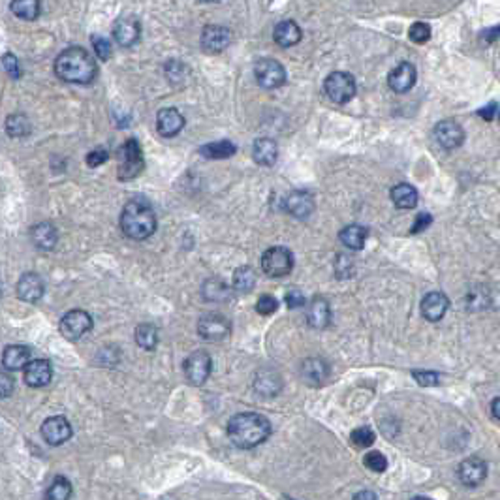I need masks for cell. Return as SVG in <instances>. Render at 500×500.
I'll use <instances>...</instances> for the list:
<instances>
[{"mask_svg": "<svg viewBox=\"0 0 500 500\" xmlns=\"http://www.w3.org/2000/svg\"><path fill=\"white\" fill-rule=\"evenodd\" d=\"M271 434V423L266 416L256 412H241L235 414L228 422V436L234 446L241 450L259 446Z\"/></svg>", "mask_w": 500, "mask_h": 500, "instance_id": "cell-1", "label": "cell"}, {"mask_svg": "<svg viewBox=\"0 0 500 500\" xmlns=\"http://www.w3.org/2000/svg\"><path fill=\"white\" fill-rule=\"evenodd\" d=\"M55 73L66 83L87 85L97 78L98 66L87 49L73 45V48L64 49L55 59Z\"/></svg>", "mask_w": 500, "mask_h": 500, "instance_id": "cell-2", "label": "cell"}, {"mask_svg": "<svg viewBox=\"0 0 500 500\" xmlns=\"http://www.w3.org/2000/svg\"><path fill=\"white\" fill-rule=\"evenodd\" d=\"M121 229L128 239L143 241L157 231V215L145 199H130L121 213Z\"/></svg>", "mask_w": 500, "mask_h": 500, "instance_id": "cell-3", "label": "cell"}, {"mask_svg": "<svg viewBox=\"0 0 500 500\" xmlns=\"http://www.w3.org/2000/svg\"><path fill=\"white\" fill-rule=\"evenodd\" d=\"M119 158H121V164H119V173L117 175H119L121 181L136 179L143 171L145 160L138 139H127L121 147V151H119Z\"/></svg>", "mask_w": 500, "mask_h": 500, "instance_id": "cell-4", "label": "cell"}, {"mask_svg": "<svg viewBox=\"0 0 500 500\" xmlns=\"http://www.w3.org/2000/svg\"><path fill=\"white\" fill-rule=\"evenodd\" d=\"M324 91L335 103H348L356 97V79L348 72H333L324 81Z\"/></svg>", "mask_w": 500, "mask_h": 500, "instance_id": "cell-5", "label": "cell"}, {"mask_svg": "<svg viewBox=\"0 0 500 500\" xmlns=\"http://www.w3.org/2000/svg\"><path fill=\"white\" fill-rule=\"evenodd\" d=\"M262 269L273 278L286 277L294 269V254L286 247H271L262 256Z\"/></svg>", "mask_w": 500, "mask_h": 500, "instance_id": "cell-6", "label": "cell"}, {"mask_svg": "<svg viewBox=\"0 0 500 500\" xmlns=\"http://www.w3.org/2000/svg\"><path fill=\"white\" fill-rule=\"evenodd\" d=\"M254 76L262 89L273 91L286 83V70L275 59H259L254 64Z\"/></svg>", "mask_w": 500, "mask_h": 500, "instance_id": "cell-7", "label": "cell"}, {"mask_svg": "<svg viewBox=\"0 0 500 500\" xmlns=\"http://www.w3.org/2000/svg\"><path fill=\"white\" fill-rule=\"evenodd\" d=\"M198 333L199 337L209 341V343H222L224 338H228L229 333H231V324L222 314H203L198 322Z\"/></svg>", "mask_w": 500, "mask_h": 500, "instance_id": "cell-8", "label": "cell"}, {"mask_svg": "<svg viewBox=\"0 0 500 500\" xmlns=\"http://www.w3.org/2000/svg\"><path fill=\"white\" fill-rule=\"evenodd\" d=\"M59 329H61L62 337L66 338V341L76 343V341L83 337L85 333H89L92 329L91 314L85 313V310H79V308L70 310V313L62 316Z\"/></svg>", "mask_w": 500, "mask_h": 500, "instance_id": "cell-9", "label": "cell"}, {"mask_svg": "<svg viewBox=\"0 0 500 500\" xmlns=\"http://www.w3.org/2000/svg\"><path fill=\"white\" fill-rule=\"evenodd\" d=\"M213 359L205 350H196L185 362V376L192 386H203L211 376Z\"/></svg>", "mask_w": 500, "mask_h": 500, "instance_id": "cell-10", "label": "cell"}, {"mask_svg": "<svg viewBox=\"0 0 500 500\" xmlns=\"http://www.w3.org/2000/svg\"><path fill=\"white\" fill-rule=\"evenodd\" d=\"M40 433L49 446H61L72 438V425L64 416H53L42 423Z\"/></svg>", "mask_w": 500, "mask_h": 500, "instance_id": "cell-11", "label": "cell"}, {"mask_svg": "<svg viewBox=\"0 0 500 500\" xmlns=\"http://www.w3.org/2000/svg\"><path fill=\"white\" fill-rule=\"evenodd\" d=\"M434 139L438 141L440 147H444L448 151H453L461 147L464 141V130L457 121L446 119V121H440L434 127Z\"/></svg>", "mask_w": 500, "mask_h": 500, "instance_id": "cell-12", "label": "cell"}, {"mask_svg": "<svg viewBox=\"0 0 500 500\" xmlns=\"http://www.w3.org/2000/svg\"><path fill=\"white\" fill-rule=\"evenodd\" d=\"M231 43V32L220 24H209L201 32V48L205 53H222Z\"/></svg>", "mask_w": 500, "mask_h": 500, "instance_id": "cell-13", "label": "cell"}, {"mask_svg": "<svg viewBox=\"0 0 500 500\" xmlns=\"http://www.w3.org/2000/svg\"><path fill=\"white\" fill-rule=\"evenodd\" d=\"M314 207H316L314 194L308 190H296L284 201V209L296 218H308L313 215Z\"/></svg>", "mask_w": 500, "mask_h": 500, "instance_id": "cell-14", "label": "cell"}, {"mask_svg": "<svg viewBox=\"0 0 500 500\" xmlns=\"http://www.w3.org/2000/svg\"><path fill=\"white\" fill-rule=\"evenodd\" d=\"M416 68H414V64H410V62H401L395 70H392V73H390V78H387V85H390V89L392 91H395L397 94H404V92H408L414 85H416Z\"/></svg>", "mask_w": 500, "mask_h": 500, "instance_id": "cell-15", "label": "cell"}, {"mask_svg": "<svg viewBox=\"0 0 500 500\" xmlns=\"http://www.w3.org/2000/svg\"><path fill=\"white\" fill-rule=\"evenodd\" d=\"M139 34H141V27H139L138 19L132 15L121 17L113 24L115 42L122 48H132L134 43H138Z\"/></svg>", "mask_w": 500, "mask_h": 500, "instance_id": "cell-16", "label": "cell"}, {"mask_svg": "<svg viewBox=\"0 0 500 500\" xmlns=\"http://www.w3.org/2000/svg\"><path fill=\"white\" fill-rule=\"evenodd\" d=\"M459 480L466 485V487H476L485 480L487 476V464L483 463L482 459L470 457L464 459L463 463L459 464Z\"/></svg>", "mask_w": 500, "mask_h": 500, "instance_id": "cell-17", "label": "cell"}, {"mask_svg": "<svg viewBox=\"0 0 500 500\" xmlns=\"http://www.w3.org/2000/svg\"><path fill=\"white\" fill-rule=\"evenodd\" d=\"M307 322L314 329H324L331 322V307L324 296H314L307 307Z\"/></svg>", "mask_w": 500, "mask_h": 500, "instance_id": "cell-18", "label": "cell"}, {"mask_svg": "<svg viewBox=\"0 0 500 500\" xmlns=\"http://www.w3.org/2000/svg\"><path fill=\"white\" fill-rule=\"evenodd\" d=\"M157 128L164 138H173L185 128V117L175 108H164L157 115Z\"/></svg>", "mask_w": 500, "mask_h": 500, "instance_id": "cell-19", "label": "cell"}, {"mask_svg": "<svg viewBox=\"0 0 500 500\" xmlns=\"http://www.w3.org/2000/svg\"><path fill=\"white\" fill-rule=\"evenodd\" d=\"M53 376V369L48 359H32L24 367V382L31 387L48 386Z\"/></svg>", "mask_w": 500, "mask_h": 500, "instance_id": "cell-20", "label": "cell"}, {"mask_svg": "<svg viewBox=\"0 0 500 500\" xmlns=\"http://www.w3.org/2000/svg\"><path fill=\"white\" fill-rule=\"evenodd\" d=\"M45 286L36 273H24L17 283V297L24 303H36L42 299Z\"/></svg>", "mask_w": 500, "mask_h": 500, "instance_id": "cell-21", "label": "cell"}, {"mask_svg": "<svg viewBox=\"0 0 500 500\" xmlns=\"http://www.w3.org/2000/svg\"><path fill=\"white\" fill-rule=\"evenodd\" d=\"M448 307L450 299L442 292H429L422 299V314L427 322H440L444 318Z\"/></svg>", "mask_w": 500, "mask_h": 500, "instance_id": "cell-22", "label": "cell"}, {"mask_svg": "<svg viewBox=\"0 0 500 500\" xmlns=\"http://www.w3.org/2000/svg\"><path fill=\"white\" fill-rule=\"evenodd\" d=\"M31 348L23 346V344H10L4 348L2 354V365L6 371H19L24 369L31 362Z\"/></svg>", "mask_w": 500, "mask_h": 500, "instance_id": "cell-23", "label": "cell"}, {"mask_svg": "<svg viewBox=\"0 0 500 500\" xmlns=\"http://www.w3.org/2000/svg\"><path fill=\"white\" fill-rule=\"evenodd\" d=\"M303 32L299 29V24L292 19H286V21H280V23L275 27L273 31V40L280 45V48H292L296 43L301 42Z\"/></svg>", "mask_w": 500, "mask_h": 500, "instance_id": "cell-24", "label": "cell"}, {"mask_svg": "<svg viewBox=\"0 0 500 500\" xmlns=\"http://www.w3.org/2000/svg\"><path fill=\"white\" fill-rule=\"evenodd\" d=\"M31 241L40 250H53L57 241H59V231L51 222H40L36 226H32Z\"/></svg>", "mask_w": 500, "mask_h": 500, "instance_id": "cell-25", "label": "cell"}, {"mask_svg": "<svg viewBox=\"0 0 500 500\" xmlns=\"http://www.w3.org/2000/svg\"><path fill=\"white\" fill-rule=\"evenodd\" d=\"M327 374H329V367L320 357H310L301 365V376L308 386H322L327 380Z\"/></svg>", "mask_w": 500, "mask_h": 500, "instance_id": "cell-26", "label": "cell"}, {"mask_svg": "<svg viewBox=\"0 0 500 500\" xmlns=\"http://www.w3.org/2000/svg\"><path fill=\"white\" fill-rule=\"evenodd\" d=\"M278 147L277 143L269 138H259L252 145V158L259 166H273L277 162Z\"/></svg>", "mask_w": 500, "mask_h": 500, "instance_id": "cell-27", "label": "cell"}, {"mask_svg": "<svg viewBox=\"0 0 500 500\" xmlns=\"http://www.w3.org/2000/svg\"><path fill=\"white\" fill-rule=\"evenodd\" d=\"M338 239L350 250H362L365 247V241H367V229L363 226H357V224H350V226L341 229Z\"/></svg>", "mask_w": 500, "mask_h": 500, "instance_id": "cell-28", "label": "cell"}, {"mask_svg": "<svg viewBox=\"0 0 500 500\" xmlns=\"http://www.w3.org/2000/svg\"><path fill=\"white\" fill-rule=\"evenodd\" d=\"M392 199L397 209H414L417 205V190L412 185L401 183L393 187Z\"/></svg>", "mask_w": 500, "mask_h": 500, "instance_id": "cell-29", "label": "cell"}, {"mask_svg": "<svg viewBox=\"0 0 500 500\" xmlns=\"http://www.w3.org/2000/svg\"><path fill=\"white\" fill-rule=\"evenodd\" d=\"M199 152L203 155L205 158H211V160H222V158H231L237 152V147H235L229 139H222V141H215V143L203 145Z\"/></svg>", "mask_w": 500, "mask_h": 500, "instance_id": "cell-30", "label": "cell"}, {"mask_svg": "<svg viewBox=\"0 0 500 500\" xmlns=\"http://www.w3.org/2000/svg\"><path fill=\"white\" fill-rule=\"evenodd\" d=\"M10 8L19 19L24 21H34L40 15V0H12Z\"/></svg>", "mask_w": 500, "mask_h": 500, "instance_id": "cell-31", "label": "cell"}, {"mask_svg": "<svg viewBox=\"0 0 500 500\" xmlns=\"http://www.w3.org/2000/svg\"><path fill=\"white\" fill-rule=\"evenodd\" d=\"M31 121L23 113L10 115L6 121V132L10 138H24L31 134Z\"/></svg>", "mask_w": 500, "mask_h": 500, "instance_id": "cell-32", "label": "cell"}, {"mask_svg": "<svg viewBox=\"0 0 500 500\" xmlns=\"http://www.w3.org/2000/svg\"><path fill=\"white\" fill-rule=\"evenodd\" d=\"M136 343L143 350H155L158 344V331L152 324H141L136 327Z\"/></svg>", "mask_w": 500, "mask_h": 500, "instance_id": "cell-33", "label": "cell"}, {"mask_svg": "<svg viewBox=\"0 0 500 500\" xmlns=\"http://www.w3.org/2000/svg\"><path fill=\"white\" fill-rule=\"evenodd\" d=\"M234 286L237 292H245V294H248V292L256 286V273H254L252 267L243 266L239 267V269H235Z\"/></svg>", "mask_w": 500, "mask_h": 500, "instance_id": "cell-34", "label": "cell"}, {"mask_svg": "<svg viewBox=\"0 0 500 500\" xmlns=\"http://www.w3.org/2000/svg\"><path fill=\"white\" fill-rule=\"evenodd\" d=\"M48 500H68L72 497V483L64 476H57L48 489Z\"/></svg>", "mask_w": 500, "mask_h": 500, "instance_id": "cell-35", "label": "cell"}, {"mask_svg": "<svg viewBox=\"0 0 500 500\" xmlns=\"http://www.w3.org/2000/svg\"><path fill=\"white\" fill-rule=\"evenodd\" d=\"M203 296L207 301H224V299H228V286L222 280H218V278L207 280L203 288Z\"/></svg>", "mask_w": 500, "mask_h": 500, "instance_id": "cell-36", "label": "cell"}, {"mask_svg": "<svg viewBox=\"0 0 500 500\" xmlns=\"http://www.w3.org/2000/svg\"><path fill=\"white\" fill-rule=\"evenodd\" d=\"M350 438H352V442H354V446L369 448L374 444L376 434H374L373 429L367 427V425H363V427L354 429V431H352V434H350Z\"/></svg>", "mask_w": 500, "mask_h": 500, "instance_id": "cell-37", "label": "cell"}, {"mask_svg": "<svg viewBox=\"0 0 500 500\" xmlns=\"http://www.w3.org/2000/svg\"><path fill=\"white\" fill-rule=\"evenodd\" d=\"M363 463H365V466H367L369 470H373L376 474H380V472H384V470L387 469V459L380 452H369L367 455H365V459H363Z\"/></svg>", "mask_w": 500, "mask_h": 500, "instance_id": "cell-38", "label": "cell"}, {"mask_svg": "<svg viewBox=\"0 0 500 500\" xmlns=\"http://www.w3.org/2000/svg\"><path fill=\"white\" fill-rule=\"evenodd\" d=\"M410 40L414 43H425L431 38V27L427 23H414L408 31Z\"/></svg>", "mask_w": 500, "mask_h": 500, "instance_id": "cell-39", "label": "cell"}, {"mask_svg": "<svg viewBox=\"0 0 500 500\" xmlns=\"http://www.w3.org/2000/svg\"><path fill=\"white\" fill-rule=\"evenodd\" d=\"M91 40H92V45H94V51H97L98 55V59H100V61H109V57H111V45H109L108 40H106L103 36H98V34H94Z\"/></svg>", "mask_w": 500, "mask_h": 500, "instance_id": "cell-40", "label": "cell"}, {"mask_svg": "<svg viewBox=\"0 0 500 500\" xmlns=\"http://www.w3.org/2000/svg\"><path fill=\"white\" fill-rule=\"evenodd\" d=\"M278 308V301L273 296H262L256 303V310H258L262 316H269V314L277 313Z\"/></svg>", "mask_w": 500, "mask_h": 500, "instance_id": "cell-41", "label": "cell"}, {"mask_svg": "<svg viewBox=\"0 0 500 500\" xmlns=\"http://www.w3.org/2000/svg\"><path fill=\"white\" fill-rule=\"evenodd\" d=\"M2 64H4V70L8 72V76L12 79H17L21 76V70H19V62L17 57L12 53H6L2 57Z\"/></svg>", "mask_w": 500, "mask_h": 500, "instance_id": "cell-42", "label": "cell"}, {"mask_svg": "<svg viewBox=\"0 0 500 500\" xmlns=\"http://www.w3.org/2000/svg\"><path fill=\"white\" fill-rule=\"evenodd\" d=\"M412 376L417 380L420 386H436L438 384V374L431 371H414Z\"/></svg>", "mask_w": 500, "mask_h": 500, "instance_id": "cell-43", "label": "cell"}, {"mask_svg": "<svg viewBox=\"0 0 500 500\" xmlns=\"http://www.w3.org/2000/svg\"><path fill=\"white\" fill-rule=\"evenodd\" d=\"M284 301H286L288 308H299L305 305V296H303L299 290H290L286 297H284Z\"/></svg>", "mask_w": 500, "mask_h": 500, "instance_id": "cell-44", "label": "cell"}, {"mask_svg": "<svg viewBox=\"0 0 500 500\" xmlns=\"http://www.w3.org/2000/svg\"><path fill=\"white\" fill-rule=\"evenodd\" d=\"M106 160H108V151H103V149H97V151H92L87 155V164H89V168H98V166H102Z\"/></svg>", "mask_w": 500, "mask_h": 500, "instance_id": "cell-45", "label": "cell"}, {"mask_svg": "<svg viewBox=\"0 0 500 500\" xmlns=\"http://www.w3.org/2000/svg\"><path fill=\"white\" fill-rule=\"evenodd\" d=\"M431 222H433V218H431L429 213H420L416 217V222L412 226V234H420V231H423L425 228H429Z\"/></svg>", "mask_w": 500, "mask_h": 500, "instance_id": "cell-46", "label": "cell"}, {"mask_svg": "<svg viewBox=\"0 0 500 500\" xmlns=\"http://www.w3.org/2000/svg\"><path fill=\"white\" fill-rule=\"evenodd\" d=\"M0 380H2V382H0V386H2V399L10 397V395L13 393V384H15V380H13L6 371L0 374Z\"/></svg>", "mask_w": 500, "mask_h": 500, "instance_id": "cell-47", "label": "cell"}, {"mask_svg": "<svg viewBox=\"0 0 500 500\" xmlns=\"http://www.w3.org/2000/svg\"><path fill=\"white\" fill-rule=\"evenodd\" d=\"M497 36H500V27H494V29H489V31L483 32L482 40H485V42H494Z\"/></svg>", "mask_w": 500, "mask_h": 500, "instance_id": "cell-48", "label": "cell"}, {"mask_svg": "<svg viewBox=\"0 0 500 500\" xmlns=\"http://www.w3.org/2000/svg\"><path fill=\"white\" fill-rule=\"evenodd\" d=\"M494 109H497V103H489L487 108L480 111V115H482L483 119H487V121H491V119H493V115H494Z\"/></svg>", "mask_w": 500, "mask_h": 500, "instance_id": "cell-49", "label": "cell"}, {"mask_svg": "<svg viewBox=\"0 0 500 500\" xmlns=\"http://www.w3.org/2000/svg\"><path fill=\"white\" fill-rule=\"evenodd\" d=\"M491 410H493V416L497 417V420H500V397L494 399L493 404H491Z\"/></svg>", "mask_w": 500, "mask_h": 500, "instance_id": "cell-50", "label": "cell"}, {"mask_svg": "<svg viewBox=\"0 0 500 500\" xmlns=\"http://www.w3.org/2000/svg\"><path fill=\"white\" fill-rule=\"evenodd\" d=\"M354 499H376V494L374 493H357V494H354Z\"/></svg>", "mask_w": 500, "mask_h": 500, "instance_id": "cell-51", "label": "cell"}, {"mask_svg": "<svg viewBox=\"0 0 500 500\" xmlns=\"http://www.w3.org/2000/svg\"><path fill=\"white\" fill-rule=\"evenodd\" d=\"M201 2H218V0H201Z\"/></svg>", "mask_w": 500, "mask_h": 500, "instance_id": "cell-52", "label": "cell"}, {"mask_svg": "<svg viewBox=\"0 0 500 500\" xmlns=\"http://www.w3.org/2000/svg\"><path fill=\"white\" fill-rule=\"evenodd\" d=\"M499 119H500V111H499Z\"/></svg>", "mask_w": 500, "mask_h": 500, "instance_id": "cell-53", "label": "cell"}]
</instances>
